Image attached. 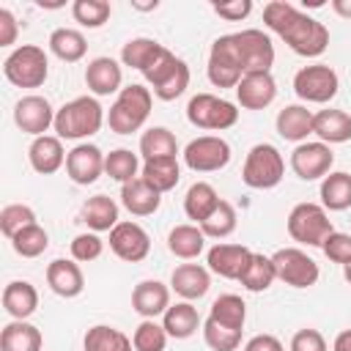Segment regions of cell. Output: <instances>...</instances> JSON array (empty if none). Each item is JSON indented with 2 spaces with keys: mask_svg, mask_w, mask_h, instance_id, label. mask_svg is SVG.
Here are the masks:
<instances>
[{
  "mask_svg": "<svg viewBox=\"0 0 351 351\" xmlns=\"http://www.w3.org/2000/svg\"><path fill=\"white\" fill-rule=\"evenodd\" d=\"M162 326L167 332V337L176 340H186L200 329V315L197 307H192V302H176L167 307V313L162 315Z\"/></svg>",
  "mask_w": 351,
  "mask_h": 351,
  "instance_id": "f1b7e54d",
  "label": "cell"
},
{
  "mask_svg": "<svg viewBox=\"0 0 351 351\" xmlns=\"http://www.w3.org/2000/svg\"><path fill=\"white\" fill-rule=\"evenodd\" d=\"M313 118H315V112L307 110L304 104H288L277 112L274 126L282 140L299 145V143H307V134H313Z\"/></svg>",
  "mask_w": 351,
  "mask_h": 351,
  "instance_id": "d4e9b609",
  "label": "cell"
},
{
  "mask_svg": "<svg viewBox=\"0 0 351 351\" xmlns=\"http://www.w3.org/2000/svg\"><path fill=\"white\" fill-rule=\"evenodd\" d=\"M170 288L184 299V302H192V299H203L211 288V274L206 266L200 263H181L173 269L170 274Z\"/></svg>",
  "mask_w": 351,
  "mask_h": 351,
  "instance_id": "603a6c76",
  "label": "cell"
},
{
  "mask_svg": "<svg viewBox=\"0 0 351 351\" xmlns=\"http://www.w3.org/2000/svg\"><path fill=\"white\" fill-rule=\"evenodd\" d=\"M291 351H329L326 337L318 329H299L291 337Z\"/></svg>",
  "mask_w": 351,
  "mask_h": 351,
  "instance_id": "816d5d0a",
  "label": "cell"
},
{
  "mask_svg": "<svg viewBox=\"0 0 351 351\" xmlns=\"http://www.w3.org/2000/svg\"><path fill=\"white\" fill-rule=\"evenodd\" d=\"M159 203H162V195L151 184H145L140 176L134 181H129V184L121 186V206L129 214H134V217H151V214H156L159 211Z\"/></svg>",
  "mask_w": 351,
  "mask_h": 351,
  "instance_id": "4316f807",
  "label": "cell"
},
{
  "mask_svg": "<svg viewBox=\"0 0 351 351\" xmlns=\"http://www.w3.org/2000/svg\"><path fill=\"white\" fill-rule=\"evenodd\" d=\"M263 22L269 30H274L296 55L302 58H318L329 47V30L324 22L313 19L310 14L299 11L296 5L285 0H271L263 5Z\"/></svg>",
  "mask_w": 351,
  "mask_h": 351,
  "instance_id": "6da1fadb",
  "label": "cell"
},
{
  "mask_svg": "<svg viewBox=\"0 0 351 351\" xmlns=\"http://www.w3.org/2000/svg\"><path fill=\"white\" fill-rule=\"evenodd\" d=\"M3 74L16 88H41L49 77L47 52L36 44H22L3 60Z\"/></svg>",
  "mask_w": 351,
  "mask_h": 351,
  "instance_id": "277c9868",
  "label": "cell"
},
{
  "mask_svg": "<svg viewBox=\"0 0 351 351\" xmlns=\"http://www.w3.org/2000/svg\"><path fill=\"white\" fill-rule=\"evenodd\" d=\"M206 74H208V82H211L214 88H236V85L241 82L244 66H241V58H239L233 33L219 36V38L211 44Z\"/></svg>",
  "mask_w": 351,
  "mask_h": 351,
  "instance_id": "9c48e42d",
  "label": "cell"
},
{
  "mask_svg": "<svg viewBox=\"0 0 351 351\" xmlns=\"http://www.w3.org/2000/svg\"><path fill=\"white\" fill-rule=\"evenodd\" d=\"M140 178L145 184H151L159 195L176 189V184L181 181V165L176 156H165V159H151V162H143V170H140Z\"/></svg>",
  "mask_w": 351,
  "mask_h": 351,
  "instance_id": "1f68e13d",
  "label": "cell"
},
{
  "mask_svg": "<svg viewBox=\"0 0 351 351\" xmlns=\"http://www.w3.org/2000/svg\"><path fill=\"white\" fill-rule=\"evenodd\" d=\"M236 38V49L244 66V74H255V71H271L274 66V44L263 30L247 27L233 33Z\"/></svg>",
  "mask_w": 351,
  "mask_h": 351,
  "instance_id": "4fadbf2b",
  "label": "cell"
},
{
  "mask_svg": "<svg viewBox=\"0 0 351 351\" xmlns=\"http://www.w3.org/2000/svg\"><path fill=\"white\" fill-rule=\"evenodd\" d=\"M110 250L126 263H140L151 252V236L137 222H118L110 230Z\"/></svg>",
  "mask_w": 351,
  "mask_h": 351,
  "instance_id": "9a60e30c",
  "label": "cell"
},
{
  "mask_svg": "<svg viewBox=\"0 0 351 351\" xmlns=\"http://www.w3.org/2000/svg\"><path fill=\"white\" fill-rule=\"evenodd\" d=\"M313 134L326 145H340L351 140V115L346 110H318L313 118Z\"/></svg>",
  "mask_w": 351,
  "mask_h": 351,
  "instance_id": "484cf974",
  "label": "cell"
},
{
  "mask_svg": "<svg viewBox=\"0 0 351 351\" xmlns=\"http://www.w3.org/2000/svg\"><path fill=\"white\" fill-rule=\"evenodd\" d=\"M101 252H104V241L99 239V233H80L71 241V258L77 263H90L101 258Z\"/></svg>",
  "mask_w": 351,
  "mask_h": 351,
  "instance_id": "681fc988",
  "label": "cell"
},
{
  "mask_svg": "<svg viewBox=\"0 0 351 351\" xmlns=\"http://www.w3.org/2000/svg\"><path fill=\"white\" fill-rule=\"evenodd\" d=\"M47 285L52 293L63 296V299H74L82 293L85 288V274L80 269V263L71 258H55L49 266H47Z\"/></svg>",
  "mask_w": 351,
  "mask_h": 351,
  "instance_id": "ffe728a7",
  "label": "cell"
},
{
  "mask_svg": "<svg viewBox=\"0 0 351 351\" xmlns=\"http://www.w3.org/2000/svg\"><path fill=\"white\" fill-rule=\"evenodd\" d=\"M19 22L8 8H0V47H11L16 41Z\"/></svg>",
  "mask_w": 351,
  "mask_h": 351,
  "instance_id": "db71d44e",
  "label": "cell"
},
{
  "mask_svg": "<svg viewBox=\"0 0 351 351\" xmlns=\"http://www.w3.org/2000/svg\"><path fill=\"white\" fill-rule=\"evenodd\" d=\"M230 162V145L219 134L195 137L184 148V165L195 173H217Z\"/></svg>",
  "mask_w": 351,
  "mask_h": 351,
  "instance_id": "7c38bea8",
  "label": "cell"
},
{
  "mask_svg": "<svg viewBox=\"0 0 351 351\" xmlns=\"http://www.w3.org/2000/svg\"><path fill=\"white\" fill-rule=\"evenodd\" d=\"M66 151H63V143L58 134H41V137H33L30 148H27V159H30V167L41 176H52L58 173L63 165H66Z\"/></svg>",
  "mask_w": 351,
  "mask_h": 351,
  "instance_id": "7402d4cb",
  "label": "cell"
},
{
  "mask_svg": "<svg viewBox=\"0 0 351 351\" xmlns=\"http://www.w3.org/2000/svg\"><path fill=\"white\" fill-rule=\"evenodd\" d=\"M14 123L25 132V134H33V137H41L49 126H55V110L52 104L44 99V96H22L14 107Z\"/></svg>",
  "mask_w": 351,
  "mask_h": 351,
  "instance_id": "2e32d148",
  "label": "cell"
},
{
  "mask_svg": "<svg viewBox=\"0 0 351 351\" xmlns=\"http://www.w3.org/2000/svg\"><path fill=\"white\" fill-rule=\"evenodd\" d=\"M41 329L27 321H11L0 332V351H41Z\"/></svg>",
  "mask_w": 351,
  "mask_h": 351,
  "instance_id": "836d02e7",
  "label": "cell"
},
{
  "mask_svg": "<svg viewBox=\"0 0 351 351\" xmlns=\"http://www.w3.org/2000/svg\"><path fill=\"white\" fill-rule=\"evenodd\" d=\"M277 280V271H274V263H271V255H263V252H252V261L247 266V271L241 274V285L250 291V293H261L266 288H271V282Z\"/></svg>",
  "mask_w": 351,
  "mask_h": 351,
  "instance_id": "b9f144b4",
  "label": "cell"
},
{
  "mask_svg": "<svg viewBox=\"0 0 351 351\" xmlns=\"http://www.w3.org/2000/svg\"><path fill=\"white\" fill-rule=\"evenodd\" d=\"M241 351H285V348L274 335H255V337H250L244 343Z\"/></svg>",
  "mask_w": 351,
  "mask_h": 351,
  "instance_id": "11a10c76",
  "label": "cell"
},
{
  "mask_svg": "<svg viewBox=\"0 0 351 351\" xmlns=\"http://www.w3.org/2000/svg\"><path fill=\"white\" fill-rule=\"evenodd\" d=\"M143 77L151 85V93L162 101H173L189 88V66L181 58H176L170 49H165L156 58V63L143 71Z\"/></svg>",
  "mask_w": 351,
  "mask_h": 351,
  "instance_id": "8992f818",
  "label": "cell"
},
{
  "mask_svg": "<svg viewBox=\"0 0 351 351\" xmlns=\"http://www.w3.org/2000/svg\"><path fill=\"white\" fill-rule=\"evenodd\" d=\"M239 225V217H236V208L233 203L228 200H219V206L208 214L206 222H200V230L206 233V239H228Z\"/></svg>",
  "mask_w": 351,
  "mask_h": 351,
  "instance_id": "7bdbcfd3",
  "label": "cell"
},
{
  "mask_svg": "<svg viewBox=\"0 0 351 351\" xmlns=\"http://www.w3.org/2000/svg\"><path fill=\"white\" fill-rule=\"evenodd\" d=\"M332 11L343 19H351V0H332Z\"/></svg>",
  "mask_w": 351,
  "mask_h": 351,
  "instance_id": "6f0895ef",
  "label": "cell"
},
{
  "mask_svg": "<svg viewBox=\"0 0 351 351\" xmlns=\"http://www.w3.org/2000/svg\"><path fill=\"white\" fill-rule=\"evenodd\" d=\"M132 346L134 351H165L167 346V332L162 324H156L154 318H143L132 335Z\"/></svg>",
  "mask_w": 351,
  "mask_h": 351,
  "instance_id": "bcb514c9",
  "label": "cell"
},
{
  "mask_svg": "<svg viewBox=\"0 0 351 351\" xmlns=\"http://www.w3.org/2000/svg\"><path fill=\"white\" fill-rule=\"evenodd\" d=\"M186 121L197 129L225 132L239 121V110L228 99H219L214 93H197L186 104Z\"/></svg>",
  "mask_w": 351,
  "mask_h": 351,
  "instance_id": "ba28073f",
  "label": "cell"
},
{
  "mask_svg": "<svg viewBox=\"0 0 351 351\" xmlns=\"http://www.w3.org/2000/svg\"><path fill=\"white\" fill-rule=\"evenodd\" d=\"M132 307L143 318L165 315L167 307H170V288L159 280H143L132 291Z\"/></svg>",
  "mask_w": 351,
  "mask_h": 351,
  "instance_id": "cb8c5ba5",
  "label": "cell"
},
{
  "mask_svg": "<svg viewBox=\"0 0 351 351\" xmlns=\"http://www.w3.org/2000/svg\"><path fill=\"white\" fill-rule=\"evenodd\" d=\"M140 159H137V154L134 151H129V148H115V151H110L107 156H104V173L112 178V181H118L121 186L123 184H129V181H134L137 176H140Z\"/></svg>",
  "mask_w": 351,
  "mask_h": 351,
  "instance_id": "60d3db41",
  "label": "cell"
},
{
  "mask_svg": "<svg viewBox=\"0 0 351 351\" xmlns=\"http://www.w3.org/2000/svg\"><path fill=\"white\" fill-rule=\"evenodd\" d=\"M214 14L228 22H241L252 14V0H233V3H214Z\"/></svg>",
  "mask_w": 351,
  "mask_h": 351,
  "instance_id": "f5cc1de1",
  "label": "cell"
},
{
  "mask_svg": "<svg viewBox=\"0 0 351 351\" xmlns=\"http://www.w3.org/2000/svg\"><path fill=\"white\" fill-rule=\"evenodd\" d=\"M332 351H351V329H343V332L335 337Z\"/></svg>",
  "mask_w": 351,
  "mask_h": 351,
  "instance_id": "9f6ffc18",
  "label": "cell"
},
{
  "mask_svg": "<svg viewBox=\"0 0 351 351\" xmlns=\"http://www.w3.org/2000/svg\"><path fill=\"white\" fill-rule=\"evenodd\" d=\"M321 250H324V255L332 263H340V266H348L351 263V236L348 233H340V230L329 233L326 241L321 244Z\"/></svg>",
  "mask_w": 351,
  "mask_h": 351,
  "instance_id": "f907efd6",
  "label": "cell"
},
{
  "mask_svg": "<svg viewBox=\"0 0 351 351\" xmlns=\"http://www.w3.org/2000/svg\"><path fill=\"white\" fill-rule=\"evenodd\" d=\"M335 165V154L326 143H299L291 154V170L302 178V181H315V178H326L329 170Z\"/></svg>",
  "mask_w": 351,
  "mask_h": 351,
  "instance_id": "5bb4252c",
  "label": "cell"
},
{
  "mask_svg": "<svg viewBox=\"0 0 351 351\" xmlns=\"http://www.w3.org/2000/svg\"><path fill=\"white\" fill-rule=\"evenodd\" d=\"M343 274H346V282L351 285V263H348V266H343Z\"/></svg>",
  "mask_w": 351,
  "mask_h": 351,
  "instance_id": "91938a15",
  "label": "cell"
},
{
  "mask_svg": "<svg viewBox=\"0 0 351 351\" xmlns=\"http://www.w3.org/2000/svg\"><path fill=\"white\" fill-rule=\"evenodd\" d=\"M121 82H123V71L121 63L101 55L93 58L85 66V85L93 96H110V93H121Z\"/></svg>",
  "mask_w": 351,
  "mask_h": 351,
  "instance_id": "44dd1931",
  "label": "cell"
},
{
  "mask_svg": "<svg viewBox=\"0 0 351 351\" xmlns=\"http://www.w3.org/2000/svg\"><path fill=\"white\" fill-rule=\"evenodd\" d=\"M132 5H134V8H140V11H151V8H156L159 3L154 0V3H132Z\"/></svg>",
  "mask_w": 351,
  "mask_h": 351,
  "instance_id": "680465c9",
  "label": "cell"
},
{
  "mask_svg": "<svg viewBox=\"0 0 351 351\" xmlns=\"http://www.w3.org/2000/svg\"><path fill=\"white\" fill-rule=\"evenodd\" d=\"M3 307L14 321H27L38 307V291L27 280H14L3 288Z\"/></svg>",
  "mask_w": 351,
  "mask_h": 351,
  "instance_id": "83f0119b",
  "label": "cell"
},
{
  "mask_svg": "<svg viewBox=\"0 0 351 351\" xmlns=\"http://www.w3.org/2000/svg\"><path fill=\"white\" fill-rule=\"evenodd\" d=\"M206 247V233L200 230V225H192V222H184V225H176L170 233H167V250L181 258V261H192L203 252Z\"/></svg>",
  "mask_w": 351,
  "mask_h": 351,
  "instance_id": "4dcf8cb0",
  "label": "cell"
},
{
  "mask_svg": "<svg viewBox=\"0 0 351 351\" xmlns=\"http://www.w3.org/2000/svg\"><path fill=\"white\" fill-rule=\"evenodd\" d=\"M252 261V250L244 244H214L206 255L208 271L225 277V280H241Z\"/></svg>",
  "mask_w": 351,
  "mask_h": 351,
  "instance_id": "ac0fdd59",
  "label": "cell"
},
{
  "mask_svg": "<svg viewBox=\"0 0 351 351\" xmlns=\"http://www.w3.org/2000/svg\"><path fill=\"white\" fill-rule=\"evenodd\" d=\"M337 88H340L337 71L332 66H326V63L302 66L293 74V93L302 101H310V104H326V101H332L337 96Z\"/></svg>",
  "mask_w": 351,
  "mask_h": 351,
  "instance_id": "30bf717a",
  "label": "cell"
},
{
  "mask_svg": "<svg viewBox=\"0 0 351 351\" xmlns=\"http://www.w3.org/2000/svg\"><path fill=\"white\" fill-rule=\"evenodd\" d=\"M208 321L241 332L244 329V321H247V304H244V299L236 296V293L217 296L214 304H211V310H208Z\"/></svg>",
  "mask_w": 351,
  "mask_h": 351,
  "instance_id": "8d00e7d4",
  "label": "cell"
},
{
  "mask_svg": "<svg viewBox=\"0 0 351 351\" xmlns=\"http://www.w3.org/2000/svg\"><path fill=\"white\" fill-rule=\"evenodd\" d=\"M104 156L107 154H101V148L93 145V143L74 145L69 151V156H66V173H69V178L74 184H80V186H88V184L99 181V176L104 173Z\"/></svg>",
  "mask_w": 351,
  "mask_h": 351,
  "instance_id": "e0dca14e",
  "label": "cell"
},
{
  "mask_svg": "<svg viewBox=\"0 0 351 351\" xmlns=\"http://www.w3.org/2000/svg\"><path fill=\"white\" fill-rule=\"evenodd\" d=\"M27 225H36V211L25 203H11L0 211V230L5 239H14L19 230H25Z\"/></svg>",
  "mask_w": 351,
  "mask_h": 351,
  "instance_id": "7dc6e473",
  "label": "cell"
},
{
  "mask_svg": "<svg viewBox=\"0 0 351 351\" xmlns=\"http://www.w3.org/2000/svg\"><path fill=\"white\" fill-rule=\"evenodd\" d=\"M203 340L211 351H236L241 346V332L236 329H228V326H219L214 321L206 318L203 324Z\"/></svg>",
  "mask_w": 351,
  "mask_h": 351,
  "instance_id": "c3c4849f",
  "label": "cell"
},
{
  "mask_svg": "<svg viewBox=\"0 0 351 351\" xmlns=\"http://www.w3.org/2000/svg\"><path fill=\"white\" fill-rule=\"evenodd\" d=\"M271 263H274L277 280H282L291 288H310L321 277L318 263L304 250H299V247H282V250H277L271 255Z\"/></svg>",
  "mask_w": 351,
  "mask_h": 351,
  "instance_id": "8fae6325",
  "label": "cell"
},
{
  "mask_svg": "<svg viewBox=\"0 0 351 351\" xmlns=\"http://www.w3.org/2000/svg\"><path fill=\"white\" fill-rule=\"evenodd\" d=\"M151 104H154L151 88H145V85H126V88H121V93L115 96V101L110 104V112H107L110 132H115V134L140 132L143 123L151 115Z\"/></svg>",
  "mask_w": 351,
  "mask_h": 351,
  "instance_id": "3957f363",
  "label": "cell"
},
{
  "mask_svg": "<svg viewBox=\"0 0 351 351\" xmlns=\"http://www.w3.org/2000/svg\"><path fill=\"white\" fill-rule=\"evenodd\" d=\"M167 47H162L156 38H145V36H137V38H129L121 49V63L129 66V69H137V71H145L156 63V58L165 52Z\"/></svg>",
  "mask_w": 351,
  "mask_h": 351,
  "instance_id": "e575fe53",
  "label": "cell"
},
{
  "mask_svg": "<svg viewBox=\"0 0 351 351\" xmlns=\"http://www.w3.org/2000/svg\"><path fill=\"white\" fill-rule=\"evenodd\" d=\"M49 52L63 63H77L88 52V41L74 27H58L49 33Z\"/></svg>",
  "mask_w": 351,
  "mask_h": 351,
  "instance_id": "d590c367",
  "label": "cell"
},
{
  "mask_svg": "<svg viewBox=\"0 0 351 351\" xmlns=\"http://www.w3.org/2000/svg\"><path fill=\"white\" fill-rule=\"evenodd\" d=\"M11 247H14V252L22 255V258H38V255L49 247V236H47V230L36 222V225H27L25 230H19V233L11 239Z\"/></svg>",
  "mask_w": 351,
  "mask_h": 351,
  "instance_id": "f6af8a7d",
  "label": "cell"
},
{
  "mask_svg": "<svg viewBox=\"0 0 351 351\" xmlns=\"http://www.w3.org/2000/svg\"><path fill=\"white\" fill-rule=\"evenodd\" d=\"M82 348L85 351H132L134 346H132V337H126L121 329L107 326V324H96L85 332Z\"/></svg>",
  "mask_w": 351,
  "mask_h": 351,
  "instance_id": "ab89813d",
  "label": "cell"
},
{
  "mask_svg": "<svg viewBox=\"0 0 351 351\" xmlns=\"http://www.w3.org/2000/svg\"><path fill=\"white\" fill-rule=\"evenodd\" d=\"M285 176V159L271 143H258L250 148L244 167H241V181L250 189H274Z\"/></svg>",
  "mask_w": 351,
  "mask_h": 351,
  "instance_id": "5b68a950",
  "label": "cell"
},
{
  "mask_svg": "<svg viewBox=\"0 0 351 351\" xmlns=\"http://www.w3.org/2000/svg\"><path fill=\"white\" fill-rule=\"evenodd\" d=\"M236 99L244 110H266L277 99V82L271 71L244 74L241 82L236 85Z\"/></svg>",
  "mask_w": 351,
  "mask_h": 351,
  "instance_id": "d6986e66",
  "label": "cell"
},
{
  "mask_svg": "<svg viewBox=\"0 0 351 351\" xmlns=\"http://www.w3.org/2000/svg\"><path fill=\"white\" fill-rule=\"evenodd\" d=\"M140 154H143V162H151V159H165V156H176L178 154V140L170 129L165 126H151L143 132L140 137Z\"/></svg>",
  "mask_w": 351,
  "mask_h": 351,
  "instance_id": "f35d334b",
  "label": "cell"
},
{
  "mask_svg": "<svg viewBox=\"0 0 351 351\" xmlns=\"http://www.w3.org/2000/svg\"><path fill=\"white\" fill-rule=\"evenodd\" d=\"M82 222L93 230V233H104L112 230L121 219H118V203L107 195H93L82 203Z\"/></svg>",
  "mask_w": 351,
  "mask_h": 351,
  "instance_id": "f546056e",
  "label": "cell"
},
{
  "mask_svg": "<svg viewBox=\"0 0 351 351\" xmlns=\"http://www.w3.org/2000/svg\"><path fill=\"white\" fill-rule=\"evenodd\" d=\"M110 14H112V5L107 0H74L71 5V16L88 30L101 27L110 19Z\"/></svg>",
  "mask_w": 351,
  "mask_h": 351,
  "instance_id": "ee69618b",
  "label": "cell"
},
{
  "mask_svg": "<svg viewBox=\"0 0 351 351\" xmlns=\"http://www.w3.org/2000/svg\"><path fill=\"white\" fill-rule=\"evenodd\" d=\"M321 206L326 211H346L351 208V173L337 170L321 181Z\"/></svg>",
  "mask_w": 351,
  "mask_h": 351,
  "instance_id": "74e56055",
  "label": "cell"
},
{
  "mask_svg": "<svg viewBox=\"0 0 351 351\" xmlns=\"http://www.w3.org/2000/svg\"><path fill=\"white\" fill-rule=\"evenodd\" d=\"M285 228L293 241L307 244V247H321L326 241V236L335 233L326 208L318 203H296L288 214Z\"/></svg>",
  "mask_w": 351,
  "mask_h": 351,
  "instance_id": "52a82bcc",
  "label": "cell"
},
{
  "mask_svg": "<svg viewBox=\"0 0 351 351\" xmlns=\"http://www.w3.org/2000/svg\"><path fill=\"white\" fill-rule=\"evenodd\" d=\"M104 123V107L96 96H77L55 110V132L60 140H85Z\"/></svg>",
  "mask_w": 351,
  "mask_h": 351,
  "instance_id": "7a4b0ae2",
  "label": "cell"
},
{
  "mask_svg": "<svg viewBox=\"0 0 351 351\" xmlns=\"http://www.w3.org/2000/svg\"><path fill=\"white\" fill-rule=\"evenodd\" d=\"M217 206H219V195H217V189H214L208 181H195V184L186 189V195H184V214H186L195 225L206 222L208 214H211Z\"/></svg>",
  "mask_w": 351,
  "mask_h": 351,
  "instance_id": "d6a6232c",
  "label": "cell"
}]
</instances>
